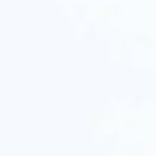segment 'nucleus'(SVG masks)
Here are the masks:
<instances>
[]
</instances>
